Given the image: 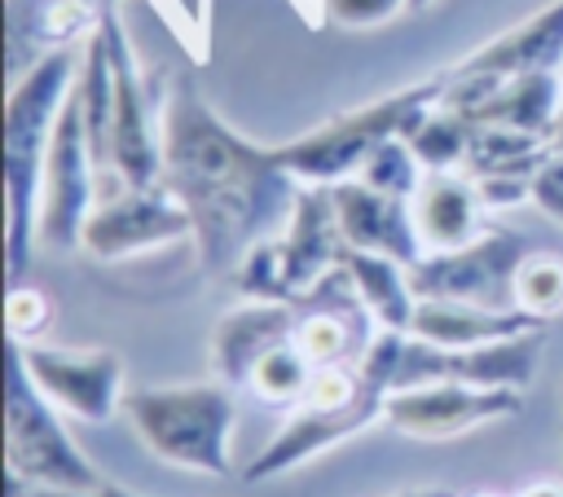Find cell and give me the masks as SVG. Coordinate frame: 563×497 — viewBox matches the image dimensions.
I'll use <instances>...</instances> for the list:
<instances>
[{"label": "cell", "instance_id": "obj_1", "mask_svg": "<svg viewBox=\"0 0 563 497\" xmlns=\"http://www.w3.org/2000/svg\"><path fill=\"white\" fill-rule=\"evenodd\" d=\"M158 132L163 185L189 211L194 246L207 273H233L255 242L286 229L303 185L286 172L277 145H255L229 128L185 75L167 88Z\"/></svg>", "mask_w": 563, "mask_h": 497}, {"label": "cell", "instance_id": "obj_2", "mask_svg": "<svg viewBox=\"0 0 563 497\" xmlns=\"http://www.w3.org/2000/svg\"><path fill=\"white\" fill-rule=\"evenodd\" d=\"M79 79V57L66 48L44 53L26 75L9 79L4 101V273L22 281L40 251V180L53 141V123Z\"/></svg>", "mask_w": 563, "mask_h": 497}, {"label": "cell", "instance_id": "obj_3", "mask_svg": "<svg viewBox=\"0 0 563 497\" xmlns=\"http://www.w3.org/2000/svg\"><path fill=\"white\" fill-rule=\"evenodd\" d=\"M238 387L224 378L211 383H167L123 396V413L141 444L167 462L198 475L233 471V427H238Z\"/></svg>", "mask_w": 563, "mask_h": 497}, {"label": "cell", "instance_id": "obj_4", "mask_svg": "<svg viewBox=\"0 0 563 497\" xmlns=\"http://www.w3.org/2000/svg\"><path fill=\"white\" fill-rule=\"evenodd\" d=\"M444 97V75H427L418 84H405L396 92H383L356 110H343L303 136L277 145V158L299 185H339L361 172V163L391 136H405V128Z\"/></svg>", "mask_w": 563, "mask_h": 497}, {"label": "cell", "instance_id": "obj_5", "mask_svg": "<svg viewBox=\"0 0 563 497\" xmlns=\"http://www.w3.org/2000/svg\"><path fill=\"white\" fill-rule=\"evenodd\" d=\"M400 352H405V334L378 330V334L369 339L365 356L356 361V365H361V378H365L361 396H356L352 405H343V409H308V405L290 409V418H286V422L273 431V440L246 462L242 475H246L251 484L277 479V475H286V471L303 466L308 457H321V453L339 449L343 440L361 435L369 422H378L383 409H387V396H391V387H396Z\"/></svg>", "mask_w": 563, "mask_h": 497}, {"label": "cell", "instance_id": "obj_6", "mask_svg": "<svg viewBox=\"0 0 563 497\" xmlns=\"http://www.w3.org/2000/svg\"><path fill=\"white\" fill-rule=\"evenodd\" d=\"M4 462H9V479L26 488L84 493L106 484V475L66 431L62 409L31 383L18 343H9V365H4Z\"/></svg>", "mask_w": 563, "mask_h": 497}, {"label": "cell", "instance_id": "obj_7", "mask_svg": "<svg viewBox=\"0 0 563 497\" xmlns=\"http://www.w3.org/2000/svg\"><path fill=\"white\" fill-rule=\"evenodd\" d=\"M97 35L106 40V62H110V158L119 185H163V132L150 110L145 92V70L132 48V35L106 0L92 13Z\"/></svg>", "mask_w": 563, "mask_h": 497}, {"label": "cell", "instance_id": "obj_8", "mask_svg": "<svg viewBox=\"0 0 563 497\" xmlns=\"http://www.w3.org/2000/svg\"><path fill=\"white\" fill-rule=\"evenodd\" d=\"M101 198V172L92 158L84 106H79V79L53 123L48 158H44V180H40V251L66 255L79 251L84 224Z\"/></svg>", "mask_w": 563, "mask_h": 497}, {"label": "cell", "instance_id": "obj_9", "mask_svg": "<svg viewBox=\"0 0 563 497\" xmlns=\"http://www.w3.org/2000/svg\"><path fill=\"white\" fill-rule=\"evenodd\" d=\"M528 255V242L515 229L488 224L475 242L457 251H435L409 264L418 299H453L479 308H515V273Z\"/></svg>", "mask_w": 563, "mask_h": 497}, {"label": "cell", "instance_id": "obj_10", "mask_svg": "<svg viewBox=\"0 0 563 497\" xmlns=\"http://www.w3.org/2000/svg\"><path fill=\"white\" fill-rule=\"evenodd\" d=\"M185 238H194V220L167 185H123L119 194L92 207L79 251L101 264H114V259H132L141 251H158Z\"/></svg>", "mask_w": 563, "mask_h": 497}, {"label": "cell", "instance_id": "obj_11", "mask_svg": "<svg viewBox=\"0 0 563 497\" xmlns=\"http://www.w3.org/2000/svg\"><path fill=\"white\" fill-rule=\"evenodd\" d=\"M31 383L79 422H110L123 409V356L114 347H57V343H18Z\"/></svg>", "mask_w": 563, "mask_h": 497}, {"label": "cell", "instance_id": "obj_12", "mask_svg": "<svg viewBox=\"0 0 563 497\" xmlns=\"http://www.w3.org/2000/svg\"><path fill=\"white\" fill-rule=\"evenodd\" d=\"M523 413L519 387H471V383H418L387 396L383 422L413 440H453L488 422Z\"/></svg>", "mask_w": 563, "mask_h": 497}, {"label": "cell", "instance_id": "obj_13", "mask_svg": "<svg viewBox=\"0 0 563 497\" xmlns=\"http://www.w3.org/2000/svg\"><path fill=\"white\" fill-rule=\"evenodd\" d=\"M541 361V330L479 343V347H435L405 334V352L396 365V387L418 383H471V387H528ZM391 387V391H396Z\"/></svg>", "mask_w": 563, "mask_h": 497}, {"label": "cell", "instance_id": "obj_14", "mask_svg": "<svg viewBox=\"0 0 563 497\" xmlns=\"http://www.w3.org/2000/svg\"><path fill=\"white\" fill-rule=\"evenodd\" d=\"M374 334L378 330H374L361 295L352 290L343 264L295 299V343L317 369L321 365H356Z\"/></svg>", "mask_w": 563, "mask_h": 497}, {"label": "cell", "instance_id": "obj_15", "mask_svg": "<svg viewBox=\"0 0 563 497\" xmlns=\"http://www.w3.org/2000/svg\"><path fill=\"white\" fill-rule=\"evenodd\" d=\"M330 198H334V220H339V233H343L347 251H369V255H387V259H400V264L422 259V242H418L409 198L378 194L356 176L330 185Z\"/></svg>", "mask_w": 563, "mask_h": 497}, {"label": "cell", "instance_id": "obj_16", "mask_svg": "<svg viewBox=\"0 0 563 497\" xmlns=\"http://www.w3.org/2000/svg\"><path fill=\"white\" fill-rule=\"evenodd\" d=\"M295 339V303L282 299H242L211 330L216 378L229 387H246V374L282 343Z\"/></svg>", "mask_w": 563, "mask_h": 497}, {"label": "cell", "instance_id": "obj_17", "mask_svg": "<svg viewBox=\"0 0 563 497\" xmlns=\"http://www.w3.org/2000/svg\"><path fill=\"white\" fill-rule=\"evenodd\" d=\"M453 70H462V75H493V79L563 70V0H550L532 18H523L510 31L493 35L488 44L466 53Z\"/></svg>", "mask_w": 563, "mask_h": 497}, {"label": "cell", "instance_id": "obj_18", "mask_svg": "<svg viewBox=\"0 0 563 497\" xmlns=\"http://www.w3.org/2000/svg\"><path fill=\"white\" fill-rule=\"evenodd\" d=\"M277 238H282V251H286L290 290L299 299L325 273H334L343 264V251H347L343 233H339V220H334L330 185H303L299 198H295V211H290V220Z\"/></svg>", "mask_w": 563, "mask_h": 497}, {"label": "cell", "instance_id": "obj_19", "mask_svg": "<svg viewBox=\"0 0 563 497\" xmlns=\"http://www.w3.org/2000/svg\"><path fill=\"white\" fill-rule=\"evenodd\" d=\"M409 202H413V224H418L422 255L457 251V246L475 242L488 229L484 224V202H479L475 180L466 172H427Z\"/></svg>", "mask_w": 563, "mask_h": 497}, {"label": "cell", "instance_id": "obj_20", "mask_svg": "<svg viewBox=\"0 0 563 497\" xmlns=\"http://www.w3.org/2000/svg\"><path fill=\"white\" fill-rule=\"evenodd\" d=\"M541 330L519 308H479V303H453V299H418L409 339L435 343V347H479L501 343L515 334Z\"/></svg>", "mask_w": 563, "mask_h": 497}, {"label": "cell", "instance_id": "obj_21", "mask_svg": "<svg viewBox=\"0 0 563 497\" xmlns=\"http://www.w3.org/2000/svg\"><path fill=\"white\" fill-rule=\"evenodd\" d=\"M343 273L352 281V290L361 295L374 330H391V334H409L413 312H418V295L409 281V264L387 259V255H369V251H343Z\"/></svg>", "mask_w": 563, "mask_h": 497}, {"label": "cell", "instance_id": "obj_22", "mask_svg": "<svg viewBox=\"0 0 563 497\" xmlns=\"http://www.w3.org/2000/svg\"><path fill=\"white\" fill-rule=\"evenodd\" d=\"M559 106H563V70H537V75L497 79L493 92L471 110V119L545 136V128L554 123Z\"/></svg>", "mask_w": 563, "mask_h": 497}, {"label": "cell", "instance_id": "obj_23", "mask_svg": "<svg viewBox=\"0 0 563 497\" xmlns=\"http://www.w3.org/2000/svg\"><path fill=\"white\" fill-rule=\"evenodd\" d=\"M405 141H409V150L418 154V163L427 172H462L466 154H471V141H475V119L440 97L435 106H427L405 128Z\"/></svg>", "mask_w": 563, "mask_h": 497}, {"label": "cell", "instance_id": "obj_24", "mask_svg": "<svg viewBox=\"0 0 563 497\" xmlns=\"http://www.w3.org/2000/svg\"><path fill=\"white\" fill-rule=\"evenodd\" d=\"M545 154H550V145L537 132H519V128H501V123H475V141H471L462 172L466 176H493V172L532 176Z\"/></svg>", "mask_w": 563, "mask_h": 497}, {"label": "cell", "instance_id": "obj_25", "mask_svg": "<svg viewBox=\"0 0 563 497\" xmlns=\"http://www.w3.org/2000/svg\"><path fill=\"white\" fill-rule=\"evenodd\" d=\"M312 374H317V365H312V361L299 352V343L290 339V343L273 347V352L246 374V391H251L260 405L295 409V405H303V396H308V387H312Z\"/></svg>", "mask_w": 563, "mask_h": 497}, {"label": "cell", "instance_id": "obj_26", "mask_svg": "<svg viewBox=\"0 0 563 497\" xmlns=\"http://www.w3.org/2000/svg\"><path fill=\"white\" fill-rule=\"evenodd\" d=\"M528 321H550L563 312V255L554 251H528L519 273H515V299H510Z\"/></svg>", "mask_w": 563, "mask_h": 497}, {"label": "cell", "instance_id": "obj_27", "mask_svg": "<svg viewBox=\"0 0 563 497\" xmlns=\"http://www.w3.org/2000/svg\"><path fill=\"white\" fill-rule=\"evenodd\" d=\"M229 277H233V286L242 290V299H282V303H295L282 238L255 242V246L238 259V268H233Z\"/></svg>", "mask_w": 563, "mask_h": 497}, {"label": "cell", "instance_id": "obj_28", "mask_svg": "<svg viewBox=\"0 0 563 497\" xmlns=\"http://www.w3.org/2000/svg\"><path fill=\"white\" fill-rule=\"evenodd\" d=\"M422 176H427V167L418 163V154L409 150L405 136L383 141V145L361 163V172H356V180H365L369 189L391 194V198H413L418 185H422Z\"/></svg>", "mask_w": 563, "mask_h": 497}, {"label": "cell", "instance_id": "obj_29", "mask_svg": "<svg viewBox=\"0 0 563 497\" xmlns=\"http://www.w3.org/2000/svg\"><path fill=\"white\" fill-rule=\"evenodd\" d=\"M53 321V303L40 286L13 281L4 295V325H9V343H40V334Z\"/></svg>", "mask_w": 563, "mask_h": 497}, {"label": "cell", "instance_id": "obj_30", "mask_svg": "<svg viewBox=\"0 0 563 497\" xmlns=\"http://www.w3.org/2000/svg\"><path fill=\"white\" fill-rule=\"evenodd\" d=\"M321 13L343 31H369L409 13V0H321Z\"/></svg>", "mask_w": 563, "mask_h": 497}, {"label": "cell", "instance_id": "obj_31", "mask_svg": "<svg viewBox=\"0 0 563 497\" xmlns=\"http://www.w3.org/2000/svg\"><path fill=\"white\" fill-rule=\"evenodd\" d=\"M475 194L484 202V211H515L523 202H532V176H510V172H493V176H471Z\"/></svg>", "mask_w": 563, "mask_h": 497}, {"label": "cell", "instance_id": "obj_32", "mask_svg": "<svg viewBox=\"0 0 563 497\" xmlns=\"http://www.w3.org/2000/svg\"><path fill=\"white\" fill-rule=\"evenodd\" d=\"M532 207L545 220L563 224V154H545L541 167L532 172Z\"/></svg>", "mask_w": 563, "mask_h": 497}, {"label": "cell", "instance_id": "obj_33", "mask_svg": "<svg viewBox=\"0 0 563 497\" xmlns=\"http://www.w3.org/2000/svg\"><path fill=\"white\" fill-rule=\"evenodd\" d=\"M9 497H141V493H132L123 484H110V479L101 488H84V493H70V488H26V484L9 479Z\"/></svg>", "mask_w": 563, "mask_h": 497}, {"label": "cell", "instance_id": "obj_34", "mask_svg": "<svg viewBox=\"0 0 563 497\" xmlns=\"http://www.w3.org/2000/svg\"><path fill=\"white\" fill-rule=\"evenodd\" d=\"M545 145H550V154H563V106H559L554 123L545 128Z\"/></svg>", "mask_w": 563, "mask_h": 497}, {"label": "cell", "instance_id": "obj_35", "mask_svg": "<svg viewBox=\"0 0 563 497\" xmlns=\"http://www.w3.org/2000/svg\"><path fill=\"white\" fill-rule=\"evenodd\" d=\"M519 497H563V484H532V488H523Z\"/></svg>", "mask_w": 563, "mask_h": 497}, {"label": "cell", "instance_id": "obj_36", "mask_svg": "<svg viewBox=\"0 0 563 497\" xmlns=\"http://www.w3.org/2000/svg\"><path fill=\"white\" fill-rule=\"evenodd\" d=\"M391 497H457V493H449V488H400Z\"/></svg>", "mask_w": 563, "mask_h": 497}, {"label": "cell", "instance_id": "obj_37", "mask_svg": "<svg viewBox=\"0 0 563 497\" xmlns=\"http://www.w3.org/2000/svg\"><path fill=\"white\" fill-rule=\"evenodd\" d=\"M427 4H435V0H409V13H418V9H427Z\"/></svg>", "mask_w": 563, "mask_h": 497}, {"label": "cell", "instance_id": "obj_38", "mask_svg": "<svg viewBox=\"0 0 563 497\" xmlns=\"http://www.w3.org/2000/svg\"><path fill=\"white\" fill-rule=\"evenodd\" d=\"M471 497H497V493H471Z\"/></svg>", "mask_w": 563, "mask_h": 497}, {"label": "cell", "instance_id": "obj_39", "mask_svg": "<svg viewBox=\"0 0 563 497\" xmlns=\"http://www.w3.org/2000/svg\"><path fill=\"white\" fill-rule=\"evenodd\" d=\"M559 396H563V387H559Z\"/></svg>", "mask_w": 563, "mask_h": 497}]
</instances>
